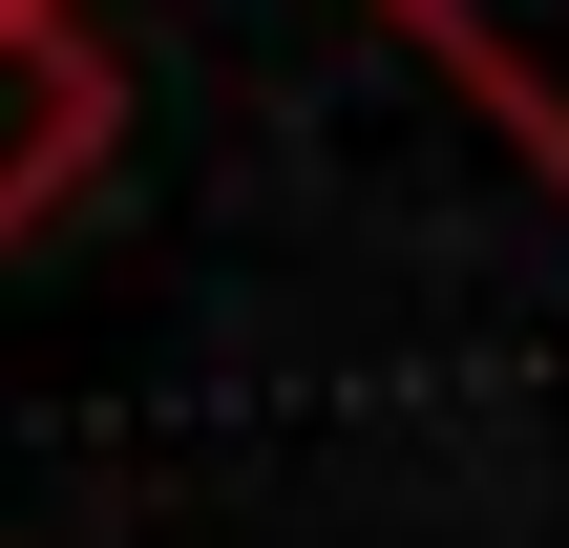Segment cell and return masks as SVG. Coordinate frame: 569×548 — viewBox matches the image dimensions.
Listing matches in <instances>:
<instances>
[{"mask_svg":"<svg viewBox=\"0 0 569 548\" xmlns=\"http://www.w3.org/2000/svg\"><path fill=\"white\" fill-rule=\"evenodd\" d=\"M106 148H127V63L84 42V0L0 21V232L84 211V169H106Z\"/></svg>","mask_w":569,"mask_h":548,"instance_id":"cell-1","label":"cell"},{"mask_svg":"<svg viewBox=\"0 0 569 548\" xmlns=\"http://www.w3.org/2000/svg\"><path fill=\"white\" fill-rule=\"evenodd\" d=\"M380 21H401V42H422V63L569 190V0H380Z\"/></svg>","mask_w":569,"mask_h":548,"instance_id":"cell-2","label":"cell"},{"mask_svg":"<svg viewBox=\"0 0 569 548\" xmlns=\"http://www.w3.org/2000/svg\"><path fill=\"white\" fill-rule=\"evenodd\" d=\"M0 21H42V0H0Z\"/></svg>","mask_w":569,"mask_h":548,"instance_id":"cell-3","label":"cell"}]
</instances>
